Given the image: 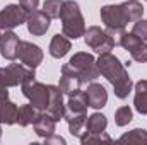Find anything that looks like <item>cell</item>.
I'll return each instance as SVG.
<instances>
[{
	"label": "cell",
	"instance_id": "cell-1",
	"mask_svg": "<svg viewBox=\"0 0 147 145\" xmlns=\"http://www.w3.org/2000/svg\"><path fill=\"white\" fill-rule=\"evenodd\" d=\"M101 21L106 26V33L115 39V44H120V38L128 22L142 19L144 7L137 0H128L121 5H105L101 7Z\"/></svg>",
	"mask_w": 147,
	"mask_h": 145
},
{
	"label": "cell",
	"instance_id": "cell-2",
	"mask_svg": "<svg viewBox=\"0 0 147 145\" xmlns=\"http://www.w3.org/2000/svg\"><path fill=\"white\" fill-rule=\"evenodd\" d=\"M96 62H98L99 73L113 85L115 96L118 99L128 97V94L134 87V82H132L128 72L125 70V67L121 65V62L115 55H111V51L110 53H101Z\"/></svg>",
	"mask_w": 147,
	"mask_h": 145
},
{
	"label": "cell",
	"instance_id": "cell-3",
	"mask_svg": "<svg viewBox=\"0 0 147 145\" xmlns=\"http://www.w3.org/2000/svg\"><path fill=\"white\" fill-rule=\"evenodd\" d=\"M60 19H62V34L63 36L70 38V39L84 36L86 24H84V17H82V12H80L77 2H74V0L63 2Z\"/></svg>",
	"mask_w": 147,
	"mask_h": 145
},
{
	"label": "cell",
	"instance_id": "cell-4",
	"mask_svg": "<svg viewBox=\"0 0 147 145\" xmlns=\"http://www.w3.org/2000/svg\"><path fill=\"white\" fill-rule=\"evenodd\" d=\"M74 72L77 73V77L80 79L82 84H91L99 77V68H98V62L91 53H84L79 51L75 53L67 63Z\"/></svg>",
	"mask_w": 147,
	"mask_h": 145
},
{
	"label": "cell",
	"instance_id": "cell-5",
	"mask_svg": "<svg viewBox=\"0 0 147 145\" xmlns=\"http://www.w3.org/2000/svg\"><path fill=\"white\" fill-rule=\"evenodd\" d=\"M36 77L34 68H29L26 65L19 63H10L9 67L0 68V82L7 87H17L22 85L28 80H33Z\"/></svg>",
	"mask_w": 147,
	"mask_h": 145
},
{
	"label": "cell",
	"instance_id": "cell-6",
	"mask_svg": "<svg viewBox=\"0 0 147 145\" xmlns=\"http://www.w3.org/2000/svg\"><path fill=\"white\" fill-rule=\"evenodd\" d=\"M22 94L29 99V103L33 106H36L39 111H46L48 103H50V89L48 85L38 82L36 79L24 82L22 85Z\"/></svg>",
	"mask_w": 147,
	"mask_h": 145
},
{
	"label": "cell",
	"instance_id": "cell-7",
	"mask_svg": "<svg viewBox=\"0 0 147 145\" xmlns=\"http://www.w3.org/2000/svg\"><path fill=\"white\" fill-rule=\"evenodd\" d=\"M84 41H86V44L91 48V50H94L96 53H110L111 50L116 46L115 44V39L105 31V29H101V28H98V26H91L86 33H84Z\"/></svg>",
	"mask_w": 147,
	"mask_h": 145
},
{
	"label": "cell",
	"instance_id": "cell-8",
	"mask_svg": "<svg viewBox=\"0 0 147 145\" xmlns=\"http://www.w3.org/2000/svg\"><path fill=\"white\" fill-rule=\"evenodd\" d=\"M28 14L19 3H10L0 10V29L2 31H12L14 28L26 22Z\"/></svg>",
	"mask_w": 147,
	"mask_h": 145
},
{
	"label": "cell",
	"instance_id": "cell-9",
	"mask_svg": "<svg viewBox=\"0 0 147 145\" xmlns=\"http://www.w3.org/2000/svg\"><path fill=\"white\" fill-rule=\"evenodd\" d=\"M120 46H123L135 62L139 63H146L147 62V44L134 33H125L120 38Z\"/></svg>",
	"mask_w": 147,
	"mask_h": 145
},
{
	"label": "cell",
	"instance_id": "cell-10",
	"mask_svg": "<svg viewBox=\"0 0 147 145\" xmlns=\"http://www.w3.org/2000/svg\"><path fill=\"white\" fill-rule=\"evenodd\" d=\"M17 58L21 60L22 65H26L29 68H36L38 65L43 62V51H41V48L38 44H33L29 41H21L19 43Z\"/></svg>",
	"mask_w": 147,
	"mask_h": 145
},
{
	"label": "cell",
	"instance_id": "cell-11",
	"mask_svg": "<svg viewBox=\"0 0 147 145\" xmlns=\"http://www.w3.org/2000/svg\"><path fill=\"white\" fill-rule=\"evenodd\" d=\"M48 89H50V103L45 113H48L55 121H60L63 119L67 111V106L63 104V92L60 91L58 85H48Z\"/></svg>",
	"mask_w": 147,
	"mask_h": 145
},
{
	"label": "cell",
	"instance_id": "cell-12",
	"mask_svg": "<svg viewBox=\"0 0 147 145\" xmlns=\"http://www.w3.org/2000/svg\"><path fill=\"white\" fill-rule=\"evenodd\" d=\"M50 17L43 12V10H33L28 14L26 24H28V31L33 36H43L48 29H50Z\"/></svg>",
	"mask_w": 147,
	"mask_h": 145
},
{
	"label": "cell",
	"instance_id": "cell-13",
	"mask_svg": "<svg viewBox=\"0 0 147 145\" xmlns=\"http://www.w3.org/2000/svg\"><path fill=\"white\" fill-rule=\"evenodd\" d=\"M80 85H82V82L77 77V73L65 63L62 67V77H60V84H58L60 91L63 94H67V96H74L75 92L80 91Z\"/></svg>",
	"mask_w": 147,
	"mask_h": 145
},
{
	"label": "cell",
	"instance_id": "cell-14",
	"mask_svg": "<svg viewBox=\"0 0 147 145\" xmlns=\"http://www.w3.org/2000/svg\"><path fill=\"white\" fill-rule=\"evenodd\" d=\"M21 39L12 31H3L0 34V53L5 60H16Z\"/></svg>",
	"mask_w": 147,
	"mask_h": 145
},
{
	"label": "cell",
	"instance_id": "cell-15",
	"mask_svg": "<svg viewBox=\"0 0 147 145\" xmlns=\"http://www.w3.org/2000/svg\"><path fill=\"white\" fill-rule=\"evenodd\" d=\"M86 97H87V104L89 108L94 109H101L103 106H106L108 103V92L101 84L91 82L86 89Z\"/></svg>",
	"mask_w": 147,
	"mask_h": 145
},
{
	"label": "cell",
	"instance_id": "cell-16",
	"mask_svg": "<svg viewBox=\"0 0 147 145\" xmlns=\"http://www.w3.org/2000/svg\"><path fill=\"white\" fill-rule=\"evenodd\" d=\"M33 126H34V133H36L38 137L46 138V137H50V135H53V133H55L57 121H55L48 113H45V111H43V113L39 114V118L33 123Z\"/></svg>",
	"mask_w": 147,
	"mask_h": 145
},
{
	"label": "cell",
	"instance_id": "cell-17",
	"mask_svg": "<svg viewBox=\"0 0 147 145\" xmlns=\"http://www.w3.org/2000/svg\"><path fill=\"white\" fill-rule=\"evenodd\" d=\"M63 119L67 121L69 125V132L72 137H79L82 135V128H86V113H70V111H65V116Z\"/></svg>",
	"mask_w": 147,
	"mask_h": 145
},
{
	"label": "cell",
	"instance_id": "cell-18",
	"mask_svg": "<svg viewBox=\"0 0 147 145\" xmlns=\"http://www.w3.org/2000/svg\"><path fill=\"white\" fill-rule=\"evenodd\" d=\"M19 108L9 101V97H0V125H14L17 123Z\"/></svg>",
	"mask_w": 147,
	"mask_h": 145
},
{
	"label": "cell",
	"instance_id": "cell-19",
	"mask_svg": "<svg viewBox=\"0 0 147 145\" xmlns=\"http://www.w3.org/2000/svg\"><path fill=\"white\" fill-rule=\"evenodd\" d=\"M70 48H72V44H70L69 38L63 34H55L50 43V55L53 58H62L70 51Z\"/></svg>",
	"mask_w": 147,
	"mask_h": 145
},
{
	"label": "cell",
	"instance_id": "cell-20",
	"mask_svg": "<svg viewBox=\"0 0 147 145\" xmlns=\"http://www.w3.org/2000/svg\"><path fill=\"white\" fill-rule=\"evenodd\" d=\"M41 113H43V111H39V109H38L36 106H33V104H24V106H21L19 111H17V125H19V126H29V125H33L38 118H39Z\"/></svg>",
	"mask_w": 147,
	"mask_h": 145
},
{
	"label": "cell",
	"instance_id": "cell-21",
	"mask_svg": "<svg viewBox=\"0 0 147 145\" xmlns=\"http://www.w3.org/2000/svg\"><path fill=\"white\" fill-rule=\"evenodd\" d=\"M134 106L140 114H147V80H139L135 84Z\"/></svg>",
	"mask_w": 147,
	"mask_h": 145
},
{
	"label": "cell",
	"instance_id": "cell-22",
	"mask_svg": "<svg viewBox=\"0 0 147 145\" xmlns=\"http://www.w3.org/2000/svg\"><path fill=\"white\" fill-rule=\"evenodd\" d=\"M106 125H108V119H106L105 114H101V113H92V114L87 116V119H86V132L99 133V132H105V130H106Z\"/></svg>",
	"mask_w": 147,
	"mask_h": 145
},
{
	"label": "cell",
	"instance_id": "cell-23",
	"mask_svg": "<svg viewBox=\"0 0 147 145\" xmlns=\"http://www.w3.org/2000/svg\"><path fill=\"white\" fill-rule=\"evenodd\" d=\"M87 97L86 92L79 91L74 96H69V103H67V111L70 113H86L87 111Z\"/></svg>",
	"mask_w": 147,
	"mask_h": 145
},
{
	"label": "cell",
	"instance_id": "cell-24",
	"mask_svg": "<svg viewBox=\"0 0 147 145\" xmlns=\"http://www.w3.org/2000/svg\"><path fill=\"white\" fill-rule=\"evenodd\" d=\"M118 144H147V130L134 128L128 133H123L118 140Z\"/></svg>",
	"mask_w": 147,
	"mask_h": 145
},
{
	"label": "cell",
	"instance_id": "cell-25",
	"mask_svg": "<svg viewBox=\"0 0 147 145\" xmlns=\"http://www.w3.org/2000/svg\"><path fill=\"white\" fill-rule=\"evenodd\" d=\"M111 137L106 132H99V133H91L86 132L84 135H80V144L87 145V144H111Z\"/></svg>",
	"mask_w": 147,
	"mask_h": 145
},
{
	"label": "cell",
	"instance_id": "cell-26",
	"mask_svg": "<svg viewBox=\"0 0 147 145\" xmlns=\"http://www.w3.org/2000/svg\"><path fill=\"white\" fill-rule=\"evenodd\" d=\"M62 5H63V0H45V3H43V12H45L50 19H57V17H60Z\"/></svg>",
	"mask_w": 147,
	"mask_h": 145
},
{
	"label": "cell",
	"instance_id": "cell-27",
	"mask_svg": "<svg viewBox=\"0 0 147 145\" xmlns=\"http://www.w3.org/2000/svg\"><path fill=\"white\" fill-rule=\"evenodd\" d=\"M132 121V109L128 106H121L115 111V123L118 126H125Z\"/></svg>",
	"mask_w": 147,
	"mask_h": 145
},
{
	"label": "cell",
	"instance_id": "cell-28",
	"mask_svg": "<svg viewBox=\"0 0 147 145\" xmlns=\"http://www.w3.org/2000/svg\"><path fill=\"white\" fill-rule=\"evenodd\" d=\"M132 33L137 34V36L147 44V21L146 19H139V21H135V22H134V29H132Z\"/></svg>",
	"mask_w": 147,
	"mask_h": 145
},
{
	"label": "cell",
	"instance_id": "cell-29",
	"mask_svg": "<svg viewBox=\"0 0 147 145\" xmlns=\"http://www.w3.org/2000/svg\"><path fill=\"white\" fill-rule=\"evenodd\" d=\"M19 5H21L26 12H33V10L38 9L39 0H19Z\"/></svg>",
	"mask_w": 147,
	"mask_h": 145
},
{
	"label": "cell",
	"instance_id": "cell-30",
	"mask_svg": "<svg viewBox=\"0 0 147 145\" xmlns=\"http://www.w3.org/2000/svg\"><path fill=\"white\" fill-rule=\"evenodd\" d=\"M45 144L46 145H53V144H58V145H65V138H62V137H58V135H50V137H46L45 138Z\"/></svg>",
	"mask_w": 147,
	"mask_h": 145
},
{
	"label": "cell",
	"instance_id": "cell-31",
	"mask_svg": "<svg viewBox=\"0 0 147 145\" xmlns=\"http://www.w3.org/2000/svg\"><path fill=\"white\" fill-rule=\"evenodd\" d=\"M7 89H9V87L0 82V97H9V91H7Z\"/></svg>",
	"mask_w": 147,
	"mask_h": 145
},
{
	"label": "cell",
	"instance_id": "cell-32",
	"mask_svg": "<svg viewBox=\"0 0 147 145\" xmlns=\"http://www.w3.org/2000/svg\"><path fill=\"white\" fill-rule=\"evenodd\" d=\"M0 138H2V128H0Z\"/></svg>",
	"mask_w": 147,
	"mask_h": 145
},
{
	"label": "cell",
	"instance_id": "cell-33",
	"mask_svg": "<svg viewBox=\"0 0 147 145\" xmlns=\"http://www.w3.org/2000/svg\"><path fill=\"white\" fill-rule=\"evenodd\" d=\"M146 2H147V0H146Z\"/></svg>",
	"mask_w": 147,
	"mask_h": 145
}]
</instances>
